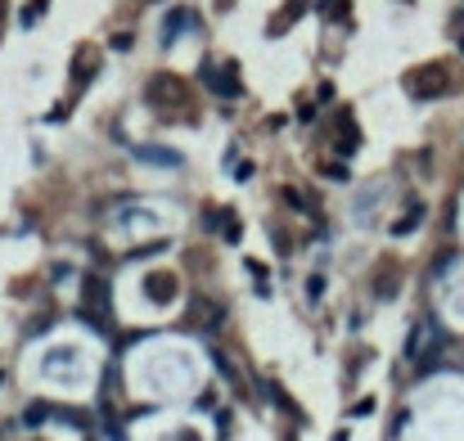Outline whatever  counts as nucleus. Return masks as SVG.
<instances>
[{
	"mask_svg": "<svg viewBox=\"0 0 464 441\" xmlns=\"http://www.w3.org/2000/svg\"><path fill=\"white\" fill-rule=\"evenodd\" d=\"M352 414H356V419H365V414H374V401L365 396V401H356V406H352Z\"/></svg>",
	"mask_w": 464,
	"mask_h": 441,
	"instance_id": "16",
	"label": "nucleus"
},
{
	"mask_svg": "<svg viewBox=\"0 0 464 441\" xmlns=\"http://www.w3.org/2000/svg\"><path fill=\"white\" fill-rule=\"evenodd\" d=\"M45 5H50V0H28V9H23V28H32V23L45 14Z\"/></svg>",
	"mask_w": 464,
	"mask_h": 441,
	"instance_id": "10",
	"label": "nucleus"
},
{
	"mask_svg": "<svg viewBox=\"0 0 464 441\" xmlns=\"http://www.w3.org/2000/svg\"><path fill=\"white\" fill-rule=\"evenodd\" d=\"M307 298H311V302L325 298V275H311V279H307Z\"/></svg>",
	"mask_w": 464,
	"mask_h": 441,
	"instance_id": "12",
	"label": "nucleus"
},
{
	"mask_svg": "<svg viewBox=\"0 0 464 441\" xmlns=\"http://www.w3.org/2000/svg\"><path fill=\"white\" fill-rule=\"evenodd\" d=\"M104 306H108L104 279H100V275H86V311L95 315V320H100V315H104ZM100 324H104V320H100Z\"/></svg>",
	"mask_w": 464,
	"mask_h": 441,
	"instance_id": "5",
	"label": "nucleus"
},
{
	"mask_svg": "<svg viewBox=\"0 0 464 441\" xmlns=\"http://www.w3.org/2000/svg\"><path fill=\"white\" fill-rule=\"evenodd\" d=\"M144 100L149 104H176V100H185V86H180L172 72H158V77H149V86H144Z\"/></svg>",
	"mask_w": 464,
	"mask_h": 441,
	"instance_id": "1",
	"label": "nucleus"
},
{
	"mask_svg": "<svg viewBox=\"0 0 464 441\" xmlns=\"http://www.w3.org/2000/svg\"><path fill=\"white\" fill-rule=\"evenodd\" d=\"M226 239L239 243V220H235V212H226Z\"/></svg>",
	"mask_w": 464,
	"mask_h": 441,
	"instance_id": "14",
	"label": "nucleus"
},
{
	"mask_svg": "<svg viewBox=\"0 0 464 441\" xmlns=\"http://www.w3.org/2000/svg\"><path fill=\"white\" fill-rule=\"evenodd\" d=\"M343 5H347V0H320V9H325V14H334V18H343V14H347Z\"/></svg>",
	"mask_w": 464,
	"mask_h": 441,
	"instance_id": "13",
	"label": "nucleus"
},
{
	"mask_svg": "<svg viewBox=\"0 0 464 441\" xmlns=\"http://www.w3.org/2000/svg\"><path fill=\"white\" fill-rule=\"evenodd\" d=\"M393 293H397V275H393V271H383V275L374 279V298H383V302H388Z\"/></svg>",
	"mask_w": 464,
	"mask_h": 441,
	"instance_id": "9",
	"label": "nucleus"
},
{
	"mask_svg": "<svg viewBox=\"0 0 464 441\" xmlns=\"http://www.w3.org/2000/svg\"><path fill=\"white\" fill-rule=\"evenodd\" d=\"M460 54H464V36H460Z\"/></svg>",
	"mask_w": 464,
	"mask_h": 441,
	"instance_id": "18",
	"label": "nucleus"
},
{
	"mask_svg": "<svg viewBox=\"0 0 464 441\" xmlns=\"http://www.w3.org/2000/svg\"><path fill=\"white\" fill-rule=\"evenodd\" d=\"M45 414H50V410H45V406H28V414H23V423H41V419H45Z\"/></svg>",
	"mask_w": 464,
	"mask_h": 441,
	"instance_id": "15",
	"label": "nucleus"
},
{
	"mask_svg": "<svg viewBox=\"0 0 464 441\" xmlns=\"http://www.w3.org/2000/svg\"><path fill=\"white\" fill-rule=\"evenodd\" d=\"M203 72H207V86H212V90H216V95H226V100H235V95H239V81H230V77H221V72H216L212 64H207Z\"/></svg>",
	"mask_w": 464,
	"mask_h": 441,
	"instance_id": "6",
	"label": "nucleus"
},
{
	"mask_svg": "<svg viewBox=\"0 0 464 441\" xmlns=\"http://www.w3.org/2000/svg\"><path fill=\"white\" fill-rule=\"evenodd\" d=\"M212 365H216V374H221V378H226L230 387H235V392H243V378L235 374V365H230V360L221 356V351H212Z\"/></svg>",
	"mask_w": 464,
	"mask_h": 441,
	"instance_id": "8",
	"label": "nucleus"
},
{
	"mask_svg": "<svg viewBox=\"0 0 464 441\" xmlns=\"http://www.w3.org/2000/svg\"><path fill=\"white\" fill-rule=\"evenodd\" d=\"M406 90L414 95V100H433V95H446V72H442V68H424V72H414V77L406 81Z\"/></svg>",
	"mask_w": 464,
	"mask_h": 441,
	"instance_id": "2",
	"label": "nucleus"
},
{
	"mask_svg": "<svg viewBox=\"0 0 464 441\" xmlns=\"http://www.w3.org/2000/svg\"><path fill=\"white\" fill-rule=\"evenodd\" d=\"M334 149L338 153H343V158H352V153H356L361 149V136H356V122H352V113H347V108H343V113H338L334 117Z\"/></svg>",
	"mask_w": 464,
	"mask_h": 441,
	"instance_id": "3",
	"label": "nucleus"
},
{
	"mask_svg": "<svg viewBox=\"0 0 464 441\" xmlns=\"http://www.w3.org/2000/svg\"><path fill=\"white\" fill-rule=\"evenodd\" d=\"M419 220H424V203H410V212L393 225V235L401 239V235H410V230H419Z\"/></svg>",
	"mask_w": 464,
	"mask_h": 441,
	"instance_id": "7",
	"label": "nucleus"
},
{
	"mask_svg": "<svg viewBox=\"0 0 464 441\" xmlns=\"http://www.w3.org/2000/svg\"><path fill=\"white\" fill-rule=\"evenodd\" d=\"M334 441H347V433H334Z\"/></svg>",
	"mask_w": 464,
	"mask_h": 441,
	"instance_id": "17",
	"label": "nucleus"
},
{
	"mask_svg": "<svg viewBox=\"0 0 464 441\" xmlns=\"http://www.w3.org/2000/svg\"><path fill=\"white\" fill-rule=\"evenodd\" d=\"M144 293H149L153 302H172V298H176V275H167V271H153L149 279H144Z\"/></svg>",
	"mask_w": 464,
	"mask_h": 441,
	"instance_id": "4",
	"label": "nucleus"
},
{
	"mask_svg": "<svg viewBox=\"0 0 464 441\" xmlns=\"http://www.w3.org/2000/svg\"><path fill=\"white\" fill-rule=\"evenodd\" d=\"M284 203H293V207H302V212H311V199L302 189H284Z\"/></svg>",
	"mask_w": 464,
	"mask_h": 441,
	"instance_id": "11",
	"label": "nucleus"
}]
</instances>
